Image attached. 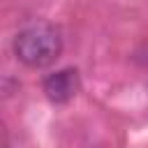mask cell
Segmentation results:
<instances>
[{
    "instance_id": "obj_1",
    "label": "cell",
    "mask_w": 148,
    "mask_h": 148,
    "mask_svg": "<svg viewBox=\"0 0 148 148\" xmlns=\"http://www.w3.org/2000/svg\"><path fill=\"white\" fill-rule=\"evenodd\" d=\"M62 53L60 30L51 23H32L14 37V56L32 69L53 65Z\"/></svg>"
},
{
    "instance_id": "obj_2",
    "label": "cell",
    "mask_w": 148,
    "mask_h": 148,
    "mask_svg": "<svg viewBox=\"0 0 148 148\" xmlns=\"http://www.w3.org/2000/svg\"><path fill=\"white\" fill-rule=\"evenodd\" d=\"M79 88H81V79L74 67L56 69L53 74L44 76V81H42V90L51 104H67L69 99H74Z\"/></svg>"
},
{
    "instance_id": "obj_3",
    "label": "cell",
    "mask_w": 148,
    "mask_h": 148,
    "mask_svg": "<svg viewBox=\"0 0 148 148\" xmlns=\"http://www.w3.org/2000/svg\"><path fill=\"white\" fill-rule=\"evenodd\" d=\"M134 58H136V62H141L143 67H148V44H143V46L134 53Z\"/></svg>"
}]
</instances>
